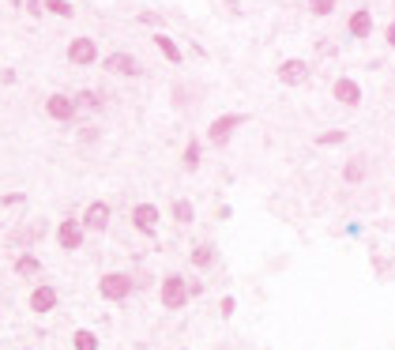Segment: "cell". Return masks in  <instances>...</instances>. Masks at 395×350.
I'll use <instances>...</instances> for the list:
<instances>
[{
    "instance_id": "6da1fadb",
    "label": "cell",
    "mask_w": 395,
    "mask_h": 350,
    "mask_svg": "<svg viewBox=\"0 0 395 350\" xmlns=\"http://www.w3.org/2000/svg\"><path fill=\"white\" fill-rule=\"evenodd\" d=\"M132 286H136L132 275H125V272H106V275L98 279V294H102L106 301H125L128 294H132Z\"/></svg>"
},
{
    "instance_id": "7a4b0ae2",
    "label": "cell",
    "mask_w": 395,
    "mask_h": 350,
    "mask_svg": "<svg viewBox=\"0 0 395 350\" xmlns=\"http://www.w3.org/2000/svg\"><path fill=\"white\" fill-rule=\"evenodd\" d=\"M158 301L166 309H184L189 305V286H184L181 275H166L162 286H158Z\"/></svg>"
},
{
    "instance_id": "3957f363",
    "label": "cell",
    "mask_w": 395,
    "mask_h": 350,
    "mask_svg": "<svg viewBox=\"0 0 395 350\" xmlns=\"http://www.w3.org/2000/svg\"><path fill=\"white\" fill-rule=\"evenodd\" d=\"M241 124H245V113H222V117H215V121H211L207 136H211L215 147H222V143L233 136V129H241Z\"/></svg>"
},
{
    "instance_id": "277c9868",
    "label": "cell",
    "mask_w": 395,
    "mask_h": 350,
    "mask_svg": "<svg viewBox=\"0 0 395 350\" xmlns=\"http://www.w3.org/2000/svg\"><path fill=\"white\" fill-rule=\"evenodd\" d=\"M56 301H61V294H56V286L42 283V286H34V290H30L27 305H30V313L45 316V313H53V309H56Z\"/></svg>"
},
{
    "instance_id": "5b68a950",
    "label": "cell",
    "mask_w": 395,
    "mask_h": 350,
    "mask_svg": "<svg viewBox=\"0 0 395 350\" xmlns=\"http://www.w3.org/2000/svg\"><path fill=\"white\" fill-rule=\"evenodd\" d=\"M68 61H72L76 68H91L94 61H98V45H94V38H72Z\"/></svg>"
},
{
    "instance_id": "8992f818",
    "label": "cell",
    "mask_w": 395,
    "mask_h": 350,
    "mask_svg": "<svg viewBox=\"0 0 395 350\" xmlns=\"http://www.w3.org/2000/svg\"><path fill=\"white\" fill-rule=\"evenodd\" d=\"M79 226H83V230H94V234H102V230L109 226V204H106V200L87 204V211H83V219H79Z\"/></svg>"
},
{
    "instance_id": "52a82bcc",
    "label": "cell",
    "mask_w": 395,
    "mask_h": 350,
    "mask_svg": "<svg viewBox=\"0 0 395 350\" xmlns=\"http://www.w3.org/2000/svg\"><path fill=\"white\" fill-rule=\"evenodd\" d=\"M56 241H61V249L76 252L79 245H83V226H79V219H61V226H56Z\"/></svg>"
},
{
    "instance_id": "ba28073f",
    "label": "cell",
    "mask_w": 395,
    "mask_h": 350,
    "mask_svg": "<svg viewBox=\"0 0 395 350\" xmlns=\"http://www.w3.org/2000/svg\"><path fill=\"white\" fill-rule=\"evenodd\" d=\"M132 222H136V230H140V234L155 237V230H158V208H155V204H136V208H132Z\"/></svg>"
},
{
    "instance_id": "9c48e42d",
    "label": "cell",
    "mask_w": 395,
    "mask_h": 350,
    "mask_svg": "<svg viewBox=\"0 0 395 350\" xmlns=\"http://www.w3.org/2000/svg\"><path fill=\"white\" fill-rule=\"evenodd\" d=\"M305 79H309V65H305V61L290 57V61H282V65H279V83L297 87V83H305Z\"/></svg>"
},
{
    "instance_id": "30bf717a",
    "label": "cell",
    "mask_w": 395,
    "mask_h": 350,
    "mask_svg": "<svg viewBox=\"0 0 395 350\" xmlns=\"http://www.w3.org/2000/svg\"><path fill=\"white\" fill-rule=\"evenodd\" d=\"M45 113H50L53 121H72V117H76V102H72L68 94H50V98H45Z\"/></svg>"
},
{
    "instance_id": "8fae6325",
    "label": "cell",
    "mask_w": 395,
    "mask_h": 350,
    "mask_svg": "<svg viewBox=\"0 0 395 350\" xmlns=\"http://www.w3.org/2000/svg\"><path fill=\"white\" fill-rule=\"evenodd\" d=\"M106 68L109 72H117V76H140V61L132 57V53H109L106 57Z\"/></svg>"
},
{
    "instance_id": "7c38bea8",
    "label": "cell",
    "mask_w": 395,
    "mask_h": 350,
    "mask_svg": "<svg viewBox=\"0 0 395 350\" xmlns=\"http://www.w3.org/2000/svg\"><path fill=\"white\" fill-rule=\"evenodd\" d=\"M332 94L343 106H358L361 102V87H358V79H335L332 83Z\"/></svg>"
},
{
    "instance_id": "4fadbf2b",
    "label": "cell",
    "mask_w": 395,
    "mask_h": 350,
    "mask_svg": "<svg viewBox=\"0 0 395 350\" xmlns=\"http://www.w3.org/2000/svg\"><path fill=\"white\" fill-rule=\"evenodd\" d=\"M346 27H350L354 38H369V30H373V15H369L365 8H358V12L350 15V23H346Z\"/></svg>"
},
{
    "instance_id": "5bb4252c",
    "label": "cell",
    "mask_w": 395,
    "mask_h": 350,
    "mask_svg": "<svg viewBox=\"0 0 395 350\" xmlns=\"http://www.w3.org/2000/svg\"><path fill=\"white\" fill-rule=\"evenodd\" d=\"M42 272V260L34 256V252H23L19 260H15V275H23V279H30V275Z\"/></svg>"
},
{
    "instance_id": "9a60e30c",
    "label": "cell",
    "mask_w": 395,
    "mask_h": 350,
    "mask_svg": "<svg viewBox=\"0 0 395 350\" xmlns=\"http://www.w3.org/2000/svg\"><path fill=\"white\" fill-rule=\"evenodd\" d=\"M155 45L162 50V57L169 61V65H181V50H177V42L169 34H155Z\"/></svg>"
},
{
    "instance_id": "2e32d148",
    "label": "cell",
    "mask_w": 395,
    "mask_h": 350,
    "mask_svg": "<svg viewBox=\"0 0 395 350\" xmlns=\"http://www.w3.org/2000/svg\"><path fill=\"white\" fill-rule=\"evenodd\" d=\"M42 12H53V15H61V19H72L76 8H72V0H42Z\"/></svg>"
},
{
    "instance_id": "e0dca14e",
    "label": "cell",
    "mask_w": 395,
    "mask_h": 350,
    "mask_svg": "<svg viewBox=\"0 0 395 350\" xmlns=\"http://www.w3.org/2000/svg\"><path fill=\"white\" fill-rule=\"evenodd\" d=\"M72 347H76V350H98V336L87 331V328H79L76 336H72Z\"/></svg>"
},
{
    "instance_id": "ac0fdd59",
    "label": "cell",
    "mask_w": 395,
    "mask_h": 350,
    "mask_svg": "<svg viewBox=\"0 0 395 350\" xmlns=\"http://www.w3.org/2000/svg\"><path fill=\"white\" fill-rule=\"evenodd\" d=\"M192 264H196V267H211L215 264V249H211V245H196V249H192Z\"/></svg>"
},
{
    "instance_id": "d6986e66",
    "label": "cell",
    "mask_w": 395,
    "mask_h": 350,
    "mask_svg": "<svg viewBox=\"0 0 395 350\" xmlns=\"http://www.w3.org/2000/svg\"><path fill=\"white\" fill-rule=\"evenodd\" d=\"M343 177L350 181V185H354V181H361V177H365V162H361V158H350L346 170H343Z\"/></svg>"
},
{
    "instance_id": "ffe728a7",
    "label": "cell",
    "mask_w": 395,
    "mask_h": 350,
    "mask_svg": "<svg viewBox=\"0 0 395 350\" xmlns=\"http://www.w3.org/2000/svg\"><path fill=\"white\" fill-rule=\"evenodd\" d=\"M173 219L177 222H192V219H196V208H192L189 200H177L173 204Z\"/></svg>"
},
{
    "instance_id": "44dd1931",
    "label": "cell",
    "mask_w": 395,
    "mask_h": 350,
    "mask_svg": "<svg viewBox=\"0 0 395 350\" xmlns=\"http://www.w3.org/2000/svg\"><path fill=\"white\" fill-rule=\"evenodd\" d=\"M184 166H189V170H196V166H200V143L196 140L184 147Z\"/></svg>"
},
{
    "instance_id": "7402d4cb",
    "label": "cell",
    "mask_w": 395,
    "mask_h": 350,
    "mask_svg": "<svg viewBox=\"0 0 395 350\" xmlns=\"http://www.w3.org/2000/svg\"><path fill=\"white\" fill-rule=\"evenodd\" d=\"M312 15H332L335 12V0H309Z\"/></svg>"
},
{
    "instance_id": "603a6c76",
    "label": "cell",
    "mask_w": 395,
    "mask_h": 350,
    "mask_svg": "<svg viewBox=\"0 0 395 350\" xmlns=\"http://www.w3.org/2000/svg\"><path fill=\"white\" fill-rule=\"evenodd\" d=\"M72 102H76V109H79V106H91V109H94V106H98V94H94V91H79Z\"/></svg>"
},
{
    "instance_id": "cb8c5ba5",
    "label": "cell",
    "mask_w": 395,
    "mask_h": 350,
    "mask_svg": "<svg viewBox=\"0 0 395 350\" xmlns=\"http://www.w3.org/2000/svg\"><path fill=\"white\" fill-rule=\"evenodd\" d=\"M343 140H346V132H339V129H335V132H324V136H320V143H324V147H332V143H343Z\"/></svg>"
},
{
    "instance_id": "d4e9b609",
    "label": "cell",
    "mask_w": 395,
    "mask_h": 350,
    "mask_svg": "<svg viewBox=\"0 0 395 350\" xmlns=\"http://www.w3.org/2000/svg\"><path fill=\"white\" fill-rule=\"evenodd\" d=\"M219 309H222V316H233V309H237V301H233V298H222V301H219Z\"/></svg>"
},
{
    "instance_id": "484cf974",
    "label": "cell",
    "mask_w": 395,
    "mask_h": 350,
    "mask_svg": "<svg viewBox=\"0 0 395 350\" xmlns=\"http://www.w3.org/2000/svg\"><path fill=\"white\" fill-rule=\"evenodd\" d=\"M27 12H30V15H42V0H30V4H27Z\"/></svg>"
},
{
    "instance_id": "4316f807",
    "label": "cell",
    "mask_w": 395,
    "mask_h": 350,
    "mask_svg": "<svg viewBox=\"0 0 395 350\" xmlns=\"http://www.w3.org/2000/svg\"><path fill=\"white\" fill-rule=\"evenodd\" d=\"M388 45H392V50H395V23H392V27H388Z\"/></svg>"
}]
</instances>
